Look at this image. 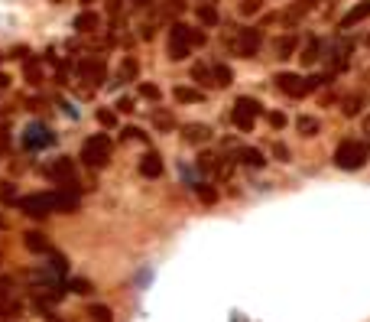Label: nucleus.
I'll return each mask as SVG.
<instances>
[{
	"label": "nucleus",
	"mask_w": 370,
	"mask_h": 322,
	"mask_svg": "<svg viewBox=\"0 0 370 322\" xmlns=\"http://www.w3.org/2000/svg\"><path fill=\"white\" fill-rule=\"evenodd\" d=\"M78 202H82V189H49V192L23 195L17 209L30 218H46L56 212H78Z\"/></svg>",
	"instance_id": "1"
},
{
	"label": "nucleus",
	"mask_w": 370,
	"mask_h": 322,
	"mask_svg": "<svg viewBox=\"0 0 370 322\" xmlns=\"http://www.w3.org/2000/svg\"><path fill=\"white\" fill-rule=\"evenodd\" d=\"M335 166L345 173H354V170H364L370 160V147L361 144V140H354V137H347V140H341V144L335 147Z\"/></svg>",
	"instance_id": "2"
},
{
	"label": "nucleus",
	"mask_w": 370,
	"mask_h": 322,
	"mask_svg": "<svg viewBox=\"0 0 370 322\" xmlns=\"http://www.w3.org/2000/svg\"><path fill=\"white\" fill-rule=\"evenodd\" d=\"M273 85H276V92L286 94V98H305V94H312L319 85H325V75H295V72H279V75L273 78Z\"/></svg>",
	"instance_id": "3"
},
{
	"label": "nucleus",
	"mask_w": 370,
	"mask_h": 322,
	"mask_svg": "<svg viewBox=\"0 0 370 322\" xmlns=\"http://www.w3.org/2000/svg\"><path fill=\"white\" fill-rule=\"evenodd\" d=\"M114 156V140L108 134H91L82 144V163L88 170H104Z\"/></svg>",
	"instance_id": "4"
},
{
	"label": "nucleus",
	"mask_w": 370,
	"mask_h": 322,
	"mask_svg": "<svg viewBox=\"0 0 370 322\" xmlns=\"http://www.w3.org/2000/svg\"><path fill=\"white\" fill-rule=\"evenodd\" d=\"M260 46H263V33L257 26H241V30H231V36H227V49L234 56H241V59H253L260 52Z\"/></svg>",
	"instance_id": "5"
},
{
	"label": "nucleus",
	"mask_w": 370,
	"mask_h": 322,
	"mask_svg": "<svg viewBox=\"0 0 370 322\" xmlns=\"http://www.w3.org/2000/svg\"><path fill=\"white\" fill-rule=\"evenodd\" d=\"M260 114H263V104L257 101V98H247V94H241V98L234 101V108H231V124H234L241 134H250V130L257 128Z\"/></svg>",
	"instance_id": "6"
},
{
	"label": "nucleus",
	"mask_w": 370,
	"mask_h": 322,
	"mask_svg": "<svg viewBox=\"0 0 370 322\" xmlns=\"http://www.w3.org/2000/svg\"><path fill=\"white\" fill-rule=\"evenodd\" d=\"M192 26H185L182 20H176V23L169 26V59L172 62H182L192 56Z\"/></svg>",
	"instance_id": "7"
},
{
	"label": "nucleus",
	"mask_w": 370,
	"mask_h": 322,
	"mask_svg": "<svg viewBox=\"0 0 370 322\" xmlns=\"http://www.w3.org/2000/svg\"><path fill=\"white\" fill-rule=\"evenodd\" d=\"M42 173H46V176H49L59 189H82V186H78V179H75V166H72L68 156H56L52 163L42 166Z\"/></svg>",
	"instance_id": "8"
},
{
	"label": "nucleus",
	"mask_w": 370,
	"mask_h": 322,
	"mask_svg": "<svg viewBox=\"0 0 370 322\" xmlns=\"http://www.w3.org/2000/svg\"><path fill=\"white\" fill-rule=\"evenodd\" d=\"M78 75L84 82H91V85H104L108 82V62L101 56H88V59L78 62Z\"/></svg>",
	"instance_id": "9"
},
{
	"label": "nucleus",
	"mask_w": 370,
	"mask_h": 322,
	"mask_svg": "<svg viewBox=\"0 0 370 322\" xmlns=\"http://www.w3.org/2000/svg\"><path fill=\"white\" fill-rule=\"evenodd\" d=\"M367 17H370V0H361V4H354V7L347 10L345 17L338 20V30H351V26L364 23Z\"/></svg>",
	"instance_id": "10"
},
{
	"label": "nucleus",
	"mask_w": 370,
	"mask_h": 322,
	"mask_svg": "<svg viewBox=\"0 0 370 322\" xmlns=\"http://www.w3.org/2000/svg\"><path fill=\"white\" fill-rule=\"evenodd\" d=\"M23 244H26V251H33V254H46L49 257L56 247H52V241L42 231H26L23 235Z\"/></svg>",
	"instance_id": "11"
},
{
	"label": "nucleus",
	"mask_w": 370,
	"mask_h": 322,
	"mask_svg": "<svg viewBox=\"0 0 370 322\" xmlns=\"http://www.w3.org/2000/svg\"><path fill=\"white\" fill-rule=\"evenodd\" d=\"M136 75H140V62L134 59V56H124L117 66V75H114V85H127V82H136Z\"/></svg>",
	"instance_id": "12"
},
{
	"label": "nucleus",
	"mask_w": 370,
	"mask_h": 322,
	"mask_svg": "<svg viewBox=\"0 0 370 322\" xmlns=\"http://www.w3.org/2000/svg\"><path fill=\"white\" fill-rule=\"evenodd\" d=\"M140 176H146V179H160L162 176V156L156 150L143 153V160H140Z\"/></svg>",
	"instance_id": "13"
},
{
	"label": "nucleus",
	"mask_w": 370,
	"mask_h": 322,
	"mask_svg": "<svg viewBox=\"0 0 370 322\" xmlns=\"http://www.w3.org/2000/svg\"><path fill=\"white\" fill-rule=\"evenodd\" d=\"M75 30H78L82 36L98 33V30H101V17H98L94 10H82V13L75 17Z\"/></svg>",
	"instance_id": "14"
},
{
	"label": "nucleus",
	"mask_w": 370,
	"mask_h": 322,
	"mask_svg": "<svg viewBox=\"0 0 370 322\" xmlns=\"http://www.w3.org/2000/svg\"><path fill=\"white\" fill-rule=\"evenodd\" d=\"M354 46L347 43H331V52H328V62H331V72H341V68H347V56H351Z\"/></svg>",
	"instance_id": "15"
},
{
	"label": "nucleus",
	"mask_w": 370,
	"mask_h": 322,
	"mask_svg": "<svg viewBox=\"0 0 370 322\" xmlns=\"http://www.w3.org/2000/svg\"><path fill=\"white\" fill-rule=\"evenodd\" d=\"M182 137H185V144H208L211 140V128L208 124H185L182 128Z\"/></svg>",
	"instance_id": "16"
},
{
	"label": "nucleus",
	"mask_w": 370,
	"mask_h": 322,
	"mask_svg": "<svg viewBox=\"0 0 370 322\" xmlns=\"http://www.w3.org/2000/svg\"><path fill=\"white\" fill-rule=\"evenodd\" d=\"M172 98H176L179 104H202L205 92H202V88H192V85H176V88H172Z\"/></svg>",
	"instance_id": "17"
},
{
	"label": "nucleus",
	"mask_w": 370,
	"mask_h": 322,
	"mask_svg": "<svg viewBox=\"0 0 370 322\" xmlns=\"http://www.w3.org/2000/svg\"><path fill=\"white\" fill-rule=\"evenodd\" d=\"M315 7H319V0H295V4H293V10H286V17H283V20H286L289 26H295L299 20L305 17V13H312Z\"/></svg>",
	"instance_id": "18"
},
{
	"label": "nucleus",
	"mask_w": 370,
	"mask_h": 322,
	"mask_svg": "<svg viewBox=\"0 0 370 322\" xmlns=\"http://www.w3.org/2000/svg\"><path fill=\"white\" fill-rule=\"evenodd\" d=\"M195 17H198V23L202 26H218L221 23V13L215 4H208V0H202L198 7H195Z\"/></svg>",
	"instance_id": "19"
},
{
	"label": "nucleus",
	"mask_w": 370,
	"mask_h": 322,
	"mask_svg": "<svg viewBox=\"0 0 370 322\" xmlns=\"http://www.w3.org/2000/svg\"><path fill=\"white\" fill-rule=\"evenodd\" d=\"M319 56H321V39L319 36H309V43L302 46L299 59H302V66H312V62H319Z\"/></svg>",
	"instance_id": "20"
},
{
	"label": "nucleus",
	"mask_w": 370,
	"mask_h": 322,
	"mask_svg": "<svg viewBox=\"0 0 370 322\" xmlns=\"http://www.w3.org/2000/svg\"><path fill=\"white\" fill-rule=\"evenodd\" d=\"M46 144H52V134L46 128H26V147L33 150V147H46Z\"/></svg>",
	"instance_id": "21"
},
{
	"label": "nucleus",
	"mask_w": 370,
	"mask_h": 322,
	"mask_svg": "<svg viewBox=\"0 0 370 322\" xmlns=\"http://www.w3.org/2000/svg\"><path fill=\"white\" fill-rule=\"evenodd\" d=\"M295 130H299L302 137H319L321 134V120L312 118V114H302V118L295 120Z\"/></svg>",
	"instance_id": "22"
},
{
	"label": "nucleus",
	"mask_w": 370,
	"mask_h": 322,
	"mask_svg": "<svg viewBox=\"0 0 370 322\" xmlns=\"http://www.w3.org/2000/svg\"><path fill=\"white\" fill-rule=\"evenodd\" d=\"M211 75H215V85L218 88H227L234 82V72H231V66H224V62H215V66H211Z\"/></svg>",
	"instance_id": "23"
},
{
	"label": "nucleus",
	"mask_w": 370,
	"mask_h": 322,
	"mask_svg": "<svg viewBox=\"0 0 370 322\" xmlns=\"http://www.w3.org/2000/svg\"><path fill=\"white\" fill-rule=\"evenodd\" d=\"M237 160L244 163V166H253V170H260L263 163H267V160H263V153H260V150H253V147H244V150L237 153Z\"/></svg>",
	"instance_id": "24"
},
{
	"label": "nucleus",
	"mask_w": 370,
	"mask_h": 322,
	"mask_svg": "<svg viewBox=\"0 0 370 322\" xmlns=\"http://www.w3.org/2000/svg\"><path fill=\"white\" fill-rule=\"evenodd\" d=\"M20 313H23V306H20L17 299H4V303H0V322L20 319Z\"/></svg>",
	"instance_id": "25"
},
{
	"label": "nucleus",
	"mask_w": 370,
	"mask_h": 322,
	"mask_svg": "<svg viewBox=\"0 0 370 322\" xmlns=\"http://www.w3.org/2000/svg\"><path fill=\"white\" fill-rule=\"evenodd\" d=\"M295 46H299V39L289 33V36H283V39H276V46H273V49H276L279 59H289V56L295 52Z\"/></svg>",
	"instance_id": "26"
},
{
	"label": "nucleus",
	"mask_w": 370,
	"mask_h": 322,
	"mask_svg": "<svg viewBox=\"0 0 370 322\" xmlns=\"http://www.w3.org/2000/svg\"><path fill=\"white\" fill-rule=\"evenodd\" d=\"M192 82H198V85H205V88H211L215 85V75H211V66H192Z\"/></svg>",
	"instance_id": "27"
},
{
	"label": "nucleus",
	"mask_w": 370,
	"mask_h": 322,
	"mask_svg": "<svg viewBox=\"0 0 370 322\" xmlns=\"http://www.w3.org/2000/svg\"><path fill=\"white\" fill-rule=\"evenodd\" d=\"M153 124H156V130H172V128H176V118H172L169 111L156 108V111H153Z\"/></svg>",
	"instance_id": "28"
},
{
	"label": "nucleus",
	"mask_w": 370,
	"mask_h": 322,
	"mask_svg": "<svg viewBox=\"0 0 370 322\" xmlns=\"http://www.w3.org/2000/svg\"><path fill=\"white\" fill-rule=\"evenodd\" d=\"M185 13V0H162V17L179 20Z\"/></svg>",
	"instance_id": "29"
},
{
	"label": "nucleus",
	"mask_w": 370,
	"mask_h": 322,
	"mask_svg": "<svg viewBox=\"0 0 370 322\" xmlns=\"http://www.w3.org/2000/svg\"><path fill=\"white\" fill-rule=\"evenodd\" d=\"M88 319L91 322H114V313H110L108 306L94 303V306H88Z\"/></svg>",
	"instance_id": "30"
},
{
	"label": "nucleus",
	"mask_w": 370,
	"mask_h": 322,
	"mask_svg": "<svg viewBox=\"0 0 370 322\" xmlns=\"http://www.w3.org/2000/svg\"><path fill=\"white\" fill-rule=\"evenodd\" d=\"M195 195H198L205 205H215V202H218V189L208 186V182H198V186H195Z\"/></svg>",
	"instance_id": "31"
},
{
	"label": "nucleus",
	"mask_w": 370,
	"mask_h": 322,
	"mask_svg": "<svg viewBox=\"0 0 370 322\" xmlns=\"http://www.w3.org/2000/svg\"><path fill=\"white\" fill-rule=\"evenodd\" d=\"M20 195H17V186L13 182H0V205H17Z\"/></svg>",
	"instance_id": "32"
},
{
	"label": "nucleus",
	"mask_w": 370,
	"mask_h": 322,
	"mask_svg": "<svg viewBox=\"0 0 370 322\" xmlns=\"http://www.w3.org/2000/svg\"><path fill=\"white\" fill-rule=\"evenodd\" d=\"M23 75H26V82H30V85H42V68H39V62H26L23 66Z\"/></svg>",
	"instance_id": "33"
},
{
	"label": "nucleus",
	"mask_w": 370,
	"mask_h": 322,
	"mask_svg": "<svg viewBox=\"0 0 370 322\" xmlns=\"http://www.w3.org/2000/svg\"><path fill=\"white\" fill-rule=\"evenodd\" d=\"M260 10H263V0H241V4H237V13H241V17H257Z\"/></svg>",
	"instance_id": "34"
},
{
	"label": "nucleus",
	"mask_w": 370,
	"mask_h": 322,
	"mask_svg": "<svg viewBox=\"0 0 370 322\" xmlns=\"http://www.w3.org/2000/svg\"><path fill=\"white\" fill-rule=\"evenodd\" d=\"M49 271L56 273V277L68 273V261H65V254H59V251H52V254H49Z\"/></svg>",
	"instance_id": "35"
},
{
	"label": "nucleus",
	"mask_w": 370,
	"mask_h": 322,
	"mask_svg": "<svg viewBox=\"0 0 370 322\" xmlns=\"http://www.w3.org/2000/svg\"><path fill=\"white\" fill-rule=\"evenodd\" d=\"M98 124L108 130L117 128V111H110V108H98Z\"/></svg>",
	"instance_id": "36"
},
{
	"label": "nucleus",
	"mask_w": 370,
	"mask_h": 322,
	"mask_svg": "<svg viewBox=\"0 0 370 322\" xmlns=\"http://www.w3.org/2000/svg\"><path fill=\"white\" fill-rule=\"evenodd\" d=\"M13 293H17V280L0 277V303H4V299H13Z\"/></svg>",
	"instance_id": "37"
},
{
	"label": "nucleus",
	"mask_w": 370,
	"mask_h": 322,
	"mask_svg": "<svg viewBox=\"0 0 370 322\" xmlns=\"http://www.w3.org/2000/svg\"><path fill=\"white\" fill-rule=\"evenodd\" d=\"M140 98H146V101H160V98H162L160 85H153V82H140Z\"/></svg>",
	"instance_id": "38"
},
{
	"label": "nucleus",
	"mask_w": 370,
	"mask_h": 322,
	"mask_svg": "<svg viewBox=\"0 0 370 322\" xmlns=\"http://www.w3.org/2000/svg\"><path fill=\"white\" fill-rule=\"evenodd\" d=\"M68 290H72V293H78V297H88V293H94L91 280H82V277L72 280V283H68Z\"/></svg>",
	"instance_id": "39"
},
{
	"label": "nucleus",
	"mask_w": 370,
	"mask_h": 322,
	"mask_svg": "<svg viewBox=\"0 0 370 322\" xmlns=\"http://www.w3.org/2000/svg\"><path fill=\"white\" fill-rule=\"evenodd\" d=\"M267 120H269V128L273 130H283L289 124V118L283 114V111H267Z\"/></svg>",
	"instance_id": "40"
},
{
	"label": "nucleus",
	"mask_w": 370,
	"mask_h": 322,
	"mask_svg": "<svg viewBox=\"0 0 370 322\" xmlns=\"http://www.w3.org/2000/svg\"><path fill=\"white\" fill-rule=\"evenodd\" d=\"M357 111H361V98H347V101H345V114H347V118H354Z\"/></svg>",
	"instance_id": "41"
},
{
	"label": "nucleus",
	"mask_w": 370,
	"mask_h": 322,
	"mask_svg": "<svg viewBox=\"0 0 370 322\" xmlns=\"http://www.w3.org/2000/svg\"><path fill=\"white\" fill-rule=\"evenodd\" d=\"M124 137H127V140H140V144H146V134L140 128H127Z\"/></svg>",
	"instance_id": "42"
},
{
	"label": "nucleus",
	"mask_w": 370,
	"mask_h": 322,
	"mask_svg": "<svg viewBox=\"0 0 370 322\" xmlns=\"http://www.w3.org/2000/svg\"><path fill=\"white\" fill-rule=\"evenodd\" d=\"M108 13H110L114 20H117L120 13H124V4H120V0H108Z\"/></svg>",
	"instance_id": "43"
},
{
	"label": "nucleus",
	"mask_w": 370,
	"mask_h": 322,
	"mask_svg": "<svg viewBox=\"0 0 370 322\" xmlns=\"http://www.w3.org/2000/svg\"><path fill=\"white\" fill-rule=\"evenodd\" d=\"M273 156H276V160H279V163H286V160H289V147H283V144H276V147H273Z\"/></svg>",
	"instance_id": "44"
},
{
	"label": "nucleus",
	"mask_w": 370,
	"mask_h": 322,
	"mask_svg": "<svg viewBox=\"0 0 370 322\" xmlns=\"http://www.w3.org/2000/svg\"><path fill=\"white\" fill-rule=\"evenodd\" d=\"M117 111L130 114V111H134V98H120V101H117Z\"/></svg>",
	"instance_id": "45"
},
{
	"label": "nucleus",
	"mask_w": 370,
	"mask_h": 322,
	"mask_svg": "<svg viewBox=\"0 0 370 322\" xmlns=\"http://www.w3.org/2000/svg\"><path fill=\"white\" fill-rule=\"evenodd\" d=\"M26 52H30V49H26V46H17V49H13V52H10V59H23V56H26Z\"/></svg>",
	"instance_id": "46"
},
{
	"label": "nucleus",
	"mask_w": 370,
	"mask_h": 322,
	"mask_svg": "<svg viewBox=\"0 0 370 322\" xmlns=\"http://www.w3.org/2000/svg\"><path fill=\"white\" fill-rule=\"evenodd\" d=\"M130 4H134V7H140V10H146L153 4V0H130Z\"/></svg>",
	"instance_id": "47"
},
{
	"label": "nucleus",
	"mask_w": 370,
	"mask_h": 322,
	"mask_svg": "<svg viewBox=\"0 0 370 322\" xmlns=\"http://www.w3.org/2000/svg\"><path fill=\"white\" fill-rule=\"evenodd\" d=\"M0 88H10V78L4 75V72H0Z\"/></svg>",
	"instance_id": "48"
},
{
	"label": "nucleus",
	"mask_w": 370,
	"mask_h": 322,
	"mask_svg": "<svg viewBox=\"0 0 370 322\" xmlns=\"http://www.w3.org/2000/svg\"><path fill=\"white\" fill-rule=\"evenodd\" d=\"M364 134L370 137V114H367V118H364Z\"/></svg>",
	"instance_id": "49"
},
{
	"label": "nucleus",
	"mask_w": 370,
	"mask_h": 322,
	"mask_svg": "<svg viewBox=\"0 0 370 322\" xmlns=\"http://www.w3.org/2000/svg\"><path fill=\"white\" fill-rule=\"evenodd\" d=\"M46 322H68V319H59V316H46Z\"/></svg>",
	"instance_id": "50"
},
{
	"label": "nucleus",
	"mask_w": 370,
	"mask_h": 322,
	"mask_svg": "<svg viewBox=\"0 0 370 322\" xmlns=\"http://www.w3.org/2000/svg\"><path fill=\"white\" fill-rule=\"evenodd\" d=\"M91 4H94V0H82V7H84V10H91Z\"/></svg>",
	"instance_id": "51"
},
{
	"label": "nucleus",
	"mask_w": 370,
	"mask_h": 322,
	"mask_svg": "<svg viewBox=\"0 0 370 322\" xmlns=\"http://www.w3.org/2000/svg\"><path fill=\"white\" fill-rule=\"evenodd\" d=\"M364 43H367V49H370V33H367V39H364Z\"/></svg>",
	"instance_id": "52"
},
{
	"label": "nucleus",
	"mask_w": 370,
	"mask_h": 322,
	"mask_svg": "<svg viewBox=\"0 0 370 322\" xmlns=\"http://www.w3.org/2000/svg\"><path fill=\"white\" fill-rule=\"evenodd\" d=\"M4 59H7V56H4V52H0V62H4Z\"/></svg>",
	"instance_id": "53"
},
{
	"label": "nucleus",
	"mask_w": 370,
	"mask_h": 322,
	"mask_svg": "<svg viewBox=\"0 0 370 322\" xmlns=\"http://www.w3.org/2000/svg\"><path fill=\"white\" fill-rule=\"evenodd\" d=\"M52 4H62V0H52Z\"/></svg>",
	"instance_id": "54"
}]
</instances>
